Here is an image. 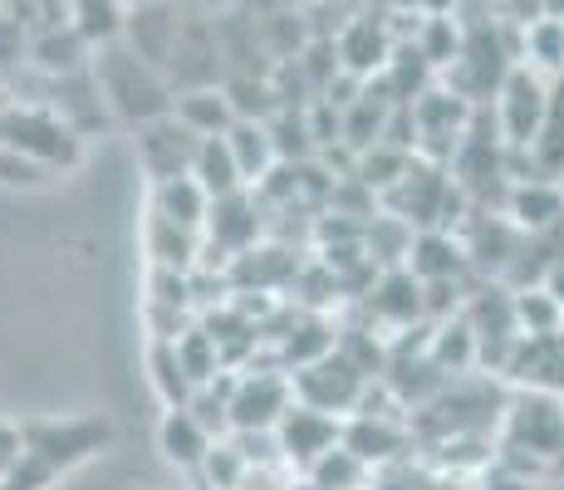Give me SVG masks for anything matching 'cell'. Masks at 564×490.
<instances>
[{"instance_id": "30", "label": "cell", "mask_w": 564, "mask_h": 490, "mask_svg": "<svg viewBox=\"0 0 564 490\" xmlns=\"http://www.w3.org/2000/svg\"><path fill=\"white\" fill-rule=\"evenodd\" d=\"M0 108H6V94H0Z\"/></svg>"}, {"instance_id": "24", "label": "cell", "mask_w": 564, "mask_h": 490, "mask_svg": "<svg viewBox=\"0 0 564 490\" xmlns=\"http://www.w3.org/2000/svg\"><path fill=\"white\" fill-rule=\"evenodd\" d=\"M202 250V236H187L177 226H167L162 216H148V255L162 270H192V255Z\"/></svg>"}, {"instance_id": "13", "label": "cell", "mask_w": 564, "mask_h": 490, "mask_svg": "<svg viewBox=\"0 0 564 490\" xmlns=\"http://www.w3.org/2000/svg\"><path fill=\"white\" fill-rule=\"evenodd\" d=\"M221 138H226V148H231V162H236V172H241V187L246 192L260 187V182L280 167L275 143H270V128L256 123V118H236Z\"/></svg>"}, {"instance_id": "23", "label": "cell", "mask_w": 564, "mask_h": 490, "mask_svg": "<svg viewBox=\"0 0 564 490\" xmlns=\"http://www.w3.org/2000/svg\"><path fill=\"white\" fill-rule=\"evenodd\" d=\"M305 471H310V486L314 490H359L364 476H368V466L339 442V446H329L324 456H314Z\"/></svg>"}, {"instance_id": "11", "label": "cell", "mask_w": 564, "mask_h": 490, "mask_svg": "<svg viewBox=\"0 0 564 490\" xmlns=\"http://www.w3.org/2000/svg\"><path fill=\"white\" fill-rule=\"evenodd\" d=\"M260 236V216H256V196L251 192H231L221 202H212L206 211V226H202V241L226 250V255H241L251 250Z\"/></svg>"}, {"instance_id": "25", "label": "cell", "mask_w": 564, "mask_h": 490, "mask_svg": "<svg viewBox=\"0 0 564 490\" xmlns=\"http://www.w3.org/2000/svg\"><path fill=\"white\" fill-rule=\"evenodd\" d=\"M54 182H59V177H54L50 167H40L35 157H25V152L0 143V187H10V192H45V187H54Z\"/></svg>"}, {"instance_id": "20", "label": "cell", "mask_w": 564, "mask_h": 490, "mask_svg": "<svg viewBox=\"0 0 564 490\" xmlns=\"http://www.w3.org/2000/svg\"><path fill=\"white\" fill-rule=\"evenodd\" d=\"M172 353H177V363H182V373H187L192 392L221 378V348H216V339L206 329H182L177 339H172Z\"/></svg>"}, {"instance_id": "12", "label": "cell", "mask_w": 564, "mask_h": 490, "mask_svg": "<svg viewBox=\"0 0 564 490\" xmlns=\"http://www.w3.org/2000/svg\"><path fill=\"white\" fill-rule=\"evenodd\" d=\"M216 437L202 427L197 417H192L187 407H167L158 422V451L167 456L172 466H182V471H202V461L212 456Z\"/></svg>"}, {"instance_id": "27", "label": "cell", "mask_w": 564, "mask_h": 490, "mask_svg": "<svg viewBox=\"0 0 564 490\" xmlns=\"http://www.w3.org/2000/svg\"><path fill=\"white\" fill-rule=\"evenodd\" d=\"M545 294H550V300H555L560 309H564V260H560V265L545 275Z\"/></svg>"}, {"instance_id": "5", "label": "cell", "mask_w": 564, "mask_h": 490, "mask_svg": "<svg viewBox=\"0 0 564 490\" xmlns=\"http://www.w3.org/2000/svg\"><path fill=\"white\" fill-rule=\"evenodd\" d=\"M550 98H555V84H550L545 74L525 69V64H516V69L506 74L501 89H496V128H501L506 148L535 143L540 123H545V113H550Z\"/></svg>"}, {"instance_id": "28", "label": "cell", "mask_w": 564, "mask_h": 490, "mask_svg": "<svg viewBox=\"0 0 564 490\" xmlns=\"http://www.w3.org/2000/svg\"><path fill=\"white\" fill-rule=\"evenodd\" d=\"M0 25H6V0H0Z\"/></svg>"}, {"instance_id": "19", "label": "cell", "mask_w": 564, "mask_h": 490, "mask_svg": "<svg viewBox=\"0 0 564 490\" xmlns=\"http://www.w3.org/2000/svg\"><path fill=\"white\" fill-rule=\"evenodd\" d=\"M511 216L516 226H530V231H550V226L564 221V192L560 182H520L511 192Z\"/></svg>"}, {"instance_id": "31", "label": "cell", "mask_w": 564, "mask_h": 490, "mask_svg": "<svg viewBox=\"0 0 564 490\" xmlns=\"http://www.w3.org/2000/svg\"><path fill=\"white\" fill-rule=\"evenodd\" d=\"M560 490H564V486H560Z\"/></svg>"}, {"instance_id": "15", "label": "cell", "mask_w": 564, "mask_h": 490, "mask_svg": "<svg viewBox=\"0 0 564 490\" xmlns=\"http://www.w3.org/2000/svg\"><path fill=\"white\" fill-rule=\"evenodd\" d=\"M172 118H177L187 133L197 138H221L226 128L236 123L231 98H226L221 84H206V89H182L172 94Z\"/></svg>"}, {"instance_id": "3", "label": "cell", "mask_w": 564, "mask_h": 490, "mask_svg": "<svg viewBox=\"0 0 564 490\" xmlns=\"http://www.w3.org/2000/svg\"><path fill=\"white\" fill-rule=\"evenodd\" d=\"M113 422L108 417H54V422H25L20 427V442H25V456L40 461L50 476H64L74 466L94 461L113 446Z\"/></svg>"}, {"instance_id": "21", "label": "cell", "mask_w": 564, "mask_h": 490, "mask_svg": "<svg viewBox=\"0 0 564 490\" xmlns=\"http://www.w3.org/2000/svg\"><path fill=\"white\" fill-rule=\"evenodd\" d=\"M511 324H516L520 339H545V334H560L564 309L545 294V285L540 290H516L511 294Z\"/></svg>"}, {"instance_id": "9", "label": "cell", "mask_w": 564, "mask_h": 490, "mask_svg": "<svg viewBox=\"0 0 564 490\" xmlns=\"http://www.w3.org/2000/svg\"><path fill=\"white\" fill-rule=\"evenodd\" d=\"M177 25H182V10L167 6V0H153V6H138L123 15V35H118V45L133 50L143 64H153L162 74V64H167L172 54V40H177Z\"/></svg>"}, {"instance_id": "2", "label": "cell", "mask_w": 564, "mask_h": 490, "mask_svg": "<svg viewBox=\"0 0 564 490\" xmlns=\"http://www.w3.org/2000/svg\"><path fill=\"white\" fill-rule=\"evenodd\" d=\"M0 143L25 152V157H35L40 167L54 172V177L79 172L84 157H89L84 138L74 133L50 104H15V98H6V108H0Z\"/></svg>"}, {"instance_id": "6", "label": "cell", "mask_w": 564, "mask_h": 490, "mask_svg": "<svg viewBox=\"0 0 564 490\" xmlns=\"http://www.w3.org/2000/svg\"><path fill=\"white\" fill-rule=\"evenodd\" d=\"M290 378L285 373H241L226 383V417L231 432H275V422L290 407Z\"/></svg>"}, {"instance_id": "26", "label": "cell", "mask_w": 564, "mask_h": 490, "mask_svg": "<svg viewBox=\"0 0 564 490\" xmlns=\"http://www.w3.org/2000/svg\"><path fill=\"white\" fill-rule=\"evenodd\" d=\"M25 456V442H20V427H10V422H0V476L10 471V466Z\"/></svg>"}, {"instance_id": "22", "label": "cell", "mask_w": 564, "mask_h": 490, "mask_svg": "<svg viewBox=\"0 0 564 490\" xmlns=\"http://www.w3.org/2000/svg\"><path fill=\"white\" fill-rule=\"evenodd\" d=\"M148 378H153V392L162 407H187L192 402V383H187V373H182L177 353H172V339L148 344Z\"/></svg>"}, {"instance_id": "8", "label": "cell", "mask_w": 564, "mask_h": 490, "mask_svg": "<svg viewBox=\"0 0 564 490\" xmlns=\"http://www.w3.org/2000/svg\"><path fill=\"white\" fill-rule=\"evenodd\" d=\"M339 417H329V412H314L305 402H290L285 417L275 422V432L270 437L280 442V456L295 466H310L314 456H324L329 446H339Z\"/></svg>"}, {"instance_id": "4", "label": "cell", "mask_w": 564, "mask_h": 490, "mask_svg": "<svg viewBox=\"0 0 564 490\" xmlns=\"http://www.w3.org/2000/svg\"><path fill=\"white\" fill-rule=\"evenodd\" d=\"M364 383H368L364 368L354 363L344 348H329L324 358H314V363H305V368H295V373H290V398L305 402V407H314V412L344 417V412L359 407Z\"/></svg>"}, {"instance_id": "17", "label": "cell", "mask_w": 564, "mask_h": 490, "mask_svg": "<svg viewBox=\"0 0 564 490\" xmlns=\"http://www.w3.org/2000/svg\"><path fill=\"white\" fill-rule=\"evenodd\" d=\"M187 177L197 182L212 202H221V196H231V192H246L241 187V172H236V162H231V148H226V138H202Z\"/></svg>"}, {"instance_id": "10", "label": "cell", "mask_w": 564, "mask_h": 490, "mask_svg": "<svg viewBox=\"0 0 564 490\" xmlns=\"http://www.w3.org/2000/svg\"><path fill=\"white\" fill-rule=\"evenodd\" d=\"M20 50H25V59L35 64L45 79L79 74V69H89V59H94V45L69 25V20H59V25H45V30H30Z\"/></svg>"}, {"instance_id": "1", "label": "cell", "mask_w": 564, "mask_h": 490, "mask_svg": "<svg viewBox=\"0 0 564 490\" xmlns=\"http://www.w3.org/2000/svg\"><path fill=\"white\" fill-rule=\"evenodd\" d=\"M89 79L94 89H99V104L108 113V123L118 128H143L153 123V118L172 113V89L167 79L153 69V64H143L133 50H123L113 40V45H99L89 59Z\"/></svg>"}, {"instance_id": "16", "label": "cell", "mask_w": 564, "mask_h": 490, "mask_svg": "<svg viewBox=\"0 0 564 490\" xmlns=\"http://www.w3.org/2000/svg\"><path fill=\"white\" fill-rule=\"evenodd\" d=\"M206 211H212V196H206L192 177H172V182H158L153 187V216H162V221L177 226V231L202 236Z\"/></svg>"}, {"instance_id": "7", "label": "cell", "mask_w": 564, "mask_h": 490, "mask_svg": "<svg viewBox=\"0 0 564 490\" xmlns=\"http://www.w3.org/2000/svg\"><path fill=\"white\" fill-rule=\"evenodd\" d=\"M197 133L177 123L172 113L153 118V123L133 128V148H138V167L148 172V182H172V177H187L192 172V157H197Z\"/></svg>"}, {"instance_id": "14", "label": "cell", "mask_w": 564, "mask_h": 490, "mask_svg": "<svg viewBox=\"0 0 564 490\" xmlns=\"http://www.w3.org/2000/svg\"><path fill=\"white\" fill-rule=\"evenodd\" d=\"M511 437L530 442L535 456H555V446H564V407L550 392H530L516 402L511 412Z\"/></svg>"}, {"instance_id": "18", "label": "cell", "mask_w": 564, "mask_h": 490, "mask_svg": "<svg viewBox=\"0 0 564 490\" xmlns=\"http://www.w3.org/2000/svg\"><path fill=\"white\" fill-rule=\"evenodd\" d=\"M59 6H64V20H69L94 50L113 45V40L123 35V15H128L123 0H59Z\"/></svg>"}, {"instance_id": "29", "label": "cell", "mask_w": 564, "mask_h": 490, "mask_svg": "<svg viewBox=\"0 0 564 490\" xmlns=\"http://www.w3.org/2000/svg\"><path fill=\"white\" fill-rule=\"evenodd\" d=\"M319 6H329V0H319ZM334 6H339V0H334Z\"/></svg>"}]
</instances>
